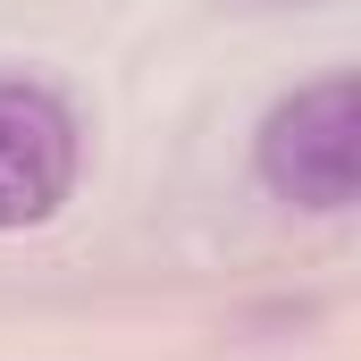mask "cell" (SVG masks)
Wrapping results in <instances>:
<instances>
[{"label":"cell","instance_id":"3","mask_svg":"<svg viewBox=\"0 0 361 361\" xmlns=\"http://www.w3.org/2000/svg\"><path fill=\"white\" fill-rule=\"evenodd\" d=\"M269 8H277V0H269Z\"/></svg>","mask_w":361,"mask_h":361},{"label":"cell","instance_id":"2","mask_svg":"<svg viewBox=\"0 0 361 361\" xmlns=\"http://www.w3.org/2000/svg\"><path fill=\"white\" fill-rule=\"evenodd\" d=\"M76 160H85L76 109L42 76H0V235L59 219L76 193Z\"/></svg>","mask_w":361,"mask_h":361},{"label":"cell","instance_id":"1","mask_svg":"<svg viewBox=\"0 0 361 361\" xmlns=\"http://www.w3.org/2000/svg\"><path fill=\"white\" fill-rule=\"evenodd\" d=\"M252 177L269 185L277 202L319 210V219L353 210V193H361V76L353 68H328V76L294 85L261 118Z\"/></svg>","mask_w":361,"mask_h":361}]
</instances>
